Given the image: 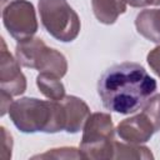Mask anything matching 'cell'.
I'll use <instances>...</instances> for the list:
<instances>
[{
  "mask_svg": "<svg viewBox=\"0 0 160 160\" xmlns=\"http://www.w3.org/2000/svg\"><path fill=\"white\" fill-rule=\"evenodd\" d=\"M156 90V80L136 62L110 66L98 81V94L106 110L128 115L138 111Z\"/></svg>",
  "mask_w": 160,
  "mask_h": 160,
  "instance_id": "1",
  "label": "cell"
},
{
  "mask_svg": "<svg viewBox=\"0 0 160 160\" xmlns=\"http://www.w3.org/2000/svg\"><path fill=\"white\" fill-rule=\"evenodd\" d=\"M12 124L25 134H54L65 130V110L60 100L20 98L9 108Z\"/></svg>",
  "mask_w": 160,
  "mask_h": 160,
  "instance_id": "2",
  "label": "cell"
},
{
  "mask_svg": "<svg viewBox=\"0 0 160 160\" xmlns=\"http://www.w3.org/2000/svg\"><path fill=\"white\" fill-rule=\"evenodd\" d=\"M79 151L82 159H112L115 130L110 114H90L84 128Z\"/></svg>",
  "mask_w": 160,
  "mask_h": 160,
  "instance_id": "3",
  "label": "cell"
},
{
  "mask_svg": "<svg viewBox=\"0 0 160 160\" xmlns=\"http://www.w3.org/2000/svg\"><path fill=\"white\" fill-rule=\"evenodd\" d=\"M40 20L45 30L61 42L75 40L80 32V19L66 0H39Z\"/></svg>",
  "mask_w": 160,
  "mask_h": 160,
  "instance_id": "4",
  "label": "cell"
},
{
  "mask_svg": "<svg viewBox=\"0 0 160 160\" xmlns=\"http://www.w3.org/2000/svg\"><path fill=\"white\" fill-rule=\"evenodd\" d=\"M2 22L8 32L16 41L32 38L38 31L35 8L26 0H14L4 6Z\"/></svg>",
  "mask_w": 160,
  "mask_h": 160,
  "instance_id": "5",
  "label": "cell"
},
{
  "mask_svg": "<svg viewBox=\"0 0 160 160\" xmlns=\"http://www.w3.org/2000/svg\"><path fill=\"white\" fill-rule=\"evenodd\" d=\"M0 89L11 96H18L26 90V78L20 70L19 61L10 54L4 39L0 51Z\"/></svg>",
  "mask_w": 160,
  "mask_h": 160,
  "instance_id": "6",
  "label": "cell"
},
{
  "mask_svg": "<svg viewBox=\"0 0 160 160\" xmlns=\"http://www.w3.org/2000/svg\"><path fill=\"white\" fill-rule=\"evenodd\" d=\"M116 132L121 140L132 144H142L156 132L152 120L141 110L139 114L124 119L116 126Z\"/></svg>",
  "mask_w": 160,
  "mask_h": 160,
  "instance_id": "7",
  "label": "cell"
},
{
  "mask_svg": "<svg viewBox=\"0 0 160 160\" xmlns=\"http://www.w3.org/2000/svg\"><path fill=\"white\" fill-rule=\"evenodd\" d=\"M60 101L65 110V131L69 134L80 131L90 115L88 104L82 99L74 95H65L62 99H60Z\"/></svg>",
  "mask_w": 160,
  "mask_h": 160,
  "instance_id": "8",
  "label": "cell"
},
{
  "mask_svg": "<svg viewBox=\"0 0 160 160\" xmlns=\"http://www.w3.org/2000/svg\"><path fill=\"white\" fill-rule=\"evenodd\" d=\"M138 32L151 42L160 44V9H145L136 15Z\"/></svg>",
  "mask_w": 160,
  "mask_h": 160,
  "instance_id": "9",
  "label": "cell"
},
{
  "mask_svg": "<svg viewBox=\"0 0 160 160\" xmlns=\"http://www.w3.org/2000/svg\"><path fill=\"white\" fill-rule=\"evenodd\" d=\"M46 48V44L40 38H29L21 41H18L15 48V56L19 64L24 68L35 69L38 60Z\"/></svg>",
  "mask_w": 160,
  "mask_h": 160,
  "instance_id": "10",
  "label": "cell"
},
{
  "mask_svg": "<svg viewBox=\"0 0 160 160\" xmlns=\"http://www.w3.org/2000/svg\"><path fill=\"white\" fill-rule=\"evenodd\" d=\"M35 70L39 72H49L61 79L68 71V61L60 51L46 46L38 60Z\"/></svg>",
  "mask_w": 160,
  "mask_h": 160,
  "instance_id": "11",
  "label": "cell"
},
{
  "mask_svg": "<svg viewBox=\"0 0 160 160\" xmlns=\"http://www.w3.org/2000/svg\"><path fill=\"white\" fill-rule=\"evenodd\" d=\"M91 8L99 22L105 25L114 24L118 18L126 11L125 0H91Z\"/></svg>",
  "mask_w": 160,
  "mask_h": 160,
  "instance_id": "12",
  "label": "cell"
},
{
  "mask_svg": "<svg viewBox=\"0 0 160 160\" xmlns=\"http://www.w3.org/2000/svg\"><path fill=\"white\" fill-rule=\"evenodd\" d=\"M36 85L40 92L50 100H60L65 96L64 84L56 75L49 72H39L36 76Z\"/></svg>",
  "mask_w": 160,
  "mask_h": 160,
  "instance_id": "13",
  "label": "cell"
},
{
  "mask_svg": "<svg viewBox=\"0 0 160 160\" xmlns=\"http://www.w3.org/2000/svg\"><path fill=\"white\" fill-rule=\"evenodd\" d=\"M112 159H154V155L149 148L140 144L115 141Z\"/></svg>",
  "mask_w": 160,
  "mask_h": 160,
  "instance_id": "14",
  "label": "cell"
},
{
  "mask_svg": "<svg viewBox=\"0 0 160 160\" xmlns=\"http://www.w3.org/2000/svg\"><path fill=\"white\" fill-rule=\"evenodd\" d=\"M141 109L152 120L156 128V131H159L160 130V94L150 96Z\"/></svg>",
  "mask_w": 160,
  "mask_h": 160,
  "instance_id": "15",
  "label": "cell"
},
{
  "mask_svg": "<svg viewBox=\"0 0 160 160\" xmlns=\"http://www.w3.org/2000/svg\"><path fill=\"white\" fill-rule=\"evenodd\" d=\"M56 158V159H62V158H72V159H79L81 156L80 151H76L75 148H61V149H51V151H48L42 155H36L34 158Z\"/></svg>",
  "mask_w": 160,
  "mask_h": 160,
  "instance_id": "16",
  "label": "cell"
},
{
  "mask_svg": "<svg viewBox=\"0 0 160 160\" xmlns=\"http://www.w3.org/2000/svg\"><path fill=\"white\" fill-rule=\"evenodd\" d=\"M1 159L2 160H8L11 158V149H12V138L11 134L4 128L1 126Z\"/></svg>",
  "mask_w": 160,
  "mask_h": 160,
  "instance_id": "17",
  "label": "cell"
},
{
  "mask_svg": "<svg viewBox=\"0 0 160 160\" xmlns=\"http://www.w3.org/2000/svg\"><path fill=\"white\" fill-rule=\"evenodd\" d=\"M146 60L151 70L160 78V45L150 50V52L146 56Z\"/></svg>",
  "mask_w": 160,
  "mask_h": 160,
  "instance_id": "18",
  "label": "cell"
},
{
  "mask_svg": "<svg viewBox=\"0 0 160 160\" xmlns=\"http://www.w3.org/2000/svg\"><path fill=\"white\" fill-rule=\"evenodd\" d=\"M11 95L4 90H1V116L9 112V108L11 105Z\"/></svg>",
  "mask_w": 160,
  "mask_h": 160,
  "instance_id": "19",
  "label": "cell"
},
{
  "mask_svg": "<svg viewBox=\"0 0 160 160\" xmlns=\"http://www.w3.org/2000/svg\"><path fill=\"white\" fill-rule=\"evenodd\" d=\"M132 8H144L149 5H160V0H125Z\"/></svg>",
  "mask_w": 160,
  "mask_h": 160,
  "instance_id": "20",
  "label": "cell"
},
{
  "mask_svg": "<svg viewBox=\"0 0 160 160\" xmlns=\"http://www.w3.org/2000/svg\"><path fill=\"white\" fill-rule=\"evenodd\" d=\"M11 1H14V0H1V6H5L6 2H11Z\"/></svg>",
  "mask_w": 160,
  "mask_h": 160,
  "instance_id": "21",
  "label": "cell"
}]
</instances>
